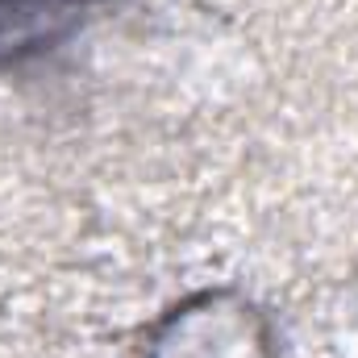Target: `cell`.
<instances>
[{
    "label": "cell",
    "mask_w": 358,
    "mask_h": 358,
    "mask_svg": "<svg viewBox=\"0 0 358 358\" xmlns=\"http://www.w3.org/2000/svg\"><path fill=\"white\" fill-rule=\"evenodd\" d=\"M92 4L96 0H0V59H17L21 50L50 42Z\"/></svg>",
    "instance_id": "cell-1"
}]
</instances>
